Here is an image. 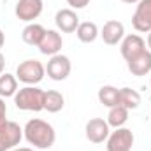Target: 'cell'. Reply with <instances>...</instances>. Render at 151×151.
I'll list each match as a JSON object with an SVG mask.
<instances>
[{
  "label": "cell",
  "instance_id": "obj_25",
  "mask_svg": "<svg viewBox=\"0 0 151 151\" xmlns=\"http://www.w3.org/2000/svg\"><path fill=\"white\" fill-rule=\"evenodd\" d=\"M4 42H5V35H4V32L0 30V49L4 47Z\"/></svg>",
  "mask_w": 151,
  "mask_h": 151
},
{
  "label": "cell",
  "instance_id": "obj_22",
  "mask_svg": "<svg viewBox=\"0 0 151 151\" xmlns=\"http://www.w3.org/2000/svg\"><path fill=\"white\" fill-rule=\"evenodd\" d=\"M7 123V106H5V100L0 97V128Z\"/></svg>",
  "mask_w": 151,
  "mask_h": 151
},
{
  "label": "cell",
  "instance_id": "obj_3",
  "mask_svg": "<svg viewBox=\"0 0 151 151\" xmlns=\"http://www.w3.org/2000/svg\"><path fill=\"white\" fill-rule=\"evenodd\" d=\"M46 74V67L39 60H25L16 67V79L25 83L27 86L39 84Z\"/></svg>",
  "mask_w": 151,
  "mask_h": 151
},
{
  "label": "cell",
  "instance_id": "obj_10",
  "mask_svg": "<svg viewBox=\"0 0 151 151\" xmlns=\"http://www.w3.org/2000/svg\"><path fill=\"white\" fill-rule=\"evenodd\" d=\"M144 49H148L146 47V40L141 35H137V34L125 35L123 40L119 42V51H121V56L125 58V62L130 60V58H134V56H137Z\"/></svg>",
  "mask_w": 151,
  "mask_h": 151
},
{
  "label": "cell",
  "instance_id": "obj_21",
  "mask_svg": "<svg viewBox=\"0 0 151 151\" xmlns=\"http://www.w3.org/2000/svg\"><path fill=\"white\" fill-rule=\"evenodd\" d=\"M18 91V79L16 76L9 74H0V97L7 99V97H14Z\"/></svg>",
  "mask_w": 151,
  "mask_h": 151
},
{
  "label": "cell",
  "instance_id": "obj_17",
  "mask_svg": "<svg viewBox=\"0 0 151 151\" xmlns=\"http://www.w3.org/2000/svg\"><path fill=\"white\" fill-rule=\"evenodd\" d=\"M65 106V99L60 91L56 90H47L46 95H44V109L47 113H58L62 111Z\"/></svg>",
  "mask_w": 151,
  "mask_h": 151
},
{
  "label": "cell",
  "instance_id": "obj_4",
  "mask_svg": "<svg viewBox=\"0 0 151 151\" xmlns=\"http://www.w3.org/2000/svg\"><path fill=\"white\" fill-rule=\"evenodd\" d=\"M70 70H72V65H70L69 56L60 55V53L51 56L46 65V72L53 81H65L70 76Z\"/></svg>",
  "mask_w": 151,
  "mask_h": 151
},
{
  "label": "cell",
  "instance_id": "obj_19",
  "mask_svg": "<svg viewBox=\"0 0 151 151\" xmlns=\"http://www.w3.org/2000/svg\"><path fill=\"white\" fill-rule=\"evenodd\" d=\"M107 125L113 127V128H119L123 127L127 121H128V109L123 107V106H114L109 109V114H107Z\"/></svg>",
  "mask_w": 151,
  "mask_h": 151
},
{
  "label": "cell",
  "instance_id": "obj_1",
  "mask_svg": "<svg viewBox=\"0 0 151 151\" xmlns=\"http://www.w3.org/2000/svg\"><path fill=\"white\" fill-rule=\"evenodd\" d=\"M23 135L28 144H32L34 148H39V150H49L56 141L55 128L40 118H34L27 121L23 128Z\"/></svg>",
  "mask_w": 151,
  "mask_h": 151
},
{
  "label": "cell",
  "instance_id": "obj_5",
  "mask_svg": "<svg viewBox=\"0 0 151 151\" xmlns=\"http://www.w3.org/2000/svg\"><path fill=\"white\" fill-rule=\"evenodd\" d=\"M107 151H130L134 146V134L130 128L119 127L107 137Z\"/></svg>",
  "mask_w": 151,
  "mask_h": 151
},
{
  "label": "cell",
  "instance_id": "obj_27",
  "mask_svg": "<svg viewBox=\"0 0 151 151\" xmlns=\"http://www.w3.org/2000/svg\"><path fill=\"white\" fill-rule=\"evenodd\" d=\"M121 2H125V4H137L139 0H121Z\"/></svg>",
  "mask_w": 151,
  "mask_h": 151
},
{
  "label": "cell",
  "instance_id": "obj_24",
  "mask_svg": "<svg viewBox=\"0 0 151 151\" xmlns=\"http://www.w3.org/2000/svg\"><path fill=\"white\" fill-rule=\"evenodd\" d=\"M4 67H5V58H4V55L0 53V74L4 72Z\"/></svg>",
  "mask_w": 151,
  "mask_h": 151
},
{
  "label": "cell",
  "instance_id": "obj_11",
  "mask_svg": "<svg viewBox=\"0 0 151 151\" xmlns=\"http://www.w3.org/2000/svg\"><path fill=\"white\" fill-rule=\"evenodd\" d=\"M100 37L107 46H116L119 44L125 37V27L121 21L118 19H109L107 23H104L102 30H100Z\"/></svg>",
  "mask_w": 151,
  "mask_h": 151
},
{
  "label": "cell",
  "instance_id": "obj_9",
  "mask_svg": "<svg viewBox=\"0 0 151 151\" xmlns=\"http://www.w3.org/2000/svg\"><path fill=\"white\" fill-rule=\"evenodd\" d=\"M42 0H18L16 2V9H14V14L18 19L21 21H27V23H32L34 19H37L42 12Z\"/></svg>",
  "mask_w": 151,
  "mask_h": 151
},
{
  "label": "cell",
  "instance_id": "obj_16",
  "mask_svg": "<svg viewBox=\"0 0 151 151\" xmlns=\"http://www.w3.org/2000/svg\"><path fill=\"white\" fill-rule=\"evenodd\" d=\"M76 35H77V39L81 42L91 44V42L97 40V37L100 35V32H99V27L93 21H83V23H79V27L76 30Z\"/></svg>",
  "mask_w": 151,
  "mask_h": 151
},
{
  "label": "cell",
  "instance_id": "obj_29",
  "mask_svg": "<svg viewBox=\"0 0 151 151\" xmlns=\"http://www.w3.org/2000/svg\"><path fill=\"white\" fill-rule=\"evenodd\" d=\"M150 84H151V79H150Z\"/></svg>",
  "mask_w": 151,
  "mask_h": 151
},
{
  "label": "cell",
  "instance_id": "obj_6",
  "mask_svg": "<svg viewBox=\"0 0 151 151\" xmlns=\"http://www.w3.org/2000/svg\"><path fill=\"white\" fill-rule=\"evenodd\" d=\"M21 139H23V128L14 121H7L0 128V151L14 150Z\"/></svg>",
  "mask_w": 151,
  "mask_h": 151
},
{
  "label": "cell",
  "instance_id": "obj_7",
  "mask_svg": "<svg viewBox=\"0 0 151 151\" xmlns=\"http://www.w3.org/2000/svg\"><path fill=\"white\" fill-rule=\"evenodd\" d=\"M132 27L141 34L151 32V0H139L132 16Z\"/></svg>",
  "mask_w": 151,
  "mask_h": 151
},
{
  "label": "cell",
  "instance_id": "obj_8",
  "mask_svg": "<svg viewBox=\"0 0 151 151\" xmlns=\"http://www.w3.org/2000/svg\"><path fill=\"white\" fill-rule=\"evenodd\" d=\"M109 128H111V127L107 125L106 119H102V118H91V119L86 123V127H84V134H86V139H88L90 142H93V144H102L104 141H107V137H109V134H111Z\"/></svg>",
  "mask_w": 151,
  "mask_h": 151
},
{
  "label": "cell",
  "instance_id": "obj_28",
  "mask_svg": "<svg viewBox=\"0 0 151 151\" xmlns=\"http://www.w3.org/2000/svg\"><path fill=\"white\" fill-rule=\"evenodd\" d=\"M148 47H150V51H151V32L148 34Z\"/></svg>",
  "mask_w": 151,
  "mask_h": 151
},
{
  "label": "cell",
  "instance_id": "obj_12",
  "mask_svg": "<svg viewBox=\"0 0 151 151\" xmlns=\"http://www.w3.org/2000/svg\"><path fill=\"white\" fill-rule=\"evenodd\" d=\"M56 28L63 34H72L79 27V16L74 9H60L55 16Z\"/></svg>",
  "mask_w": 151,
  "mask_h": 151
},
{
  "label": "cell",
  "instance_id": "obj_23",
  "mask_svg": "<svg viewBox=\"0 0 151 151\" xmlns=\"http://www.w3.org/2000/svg\"><path fill=\"white\" fill-rule=\"evenodd\" d=\"M67 4H69L72 9H84V7L90 4V0H67Z\"/></svg>",
  "mask_w": 151,
  "mask_h": 151
},
{
  "label": "cell",
  "instance_id": "obj_14",
  "mask_svg": "<svg viewBox=\"0 0 151 151\" xmlns=\"http://www.w3.org/2000/svg\"><path fill=\"white\" fill-rule=\"evenodd\" d=\"M62 46H63V39L56 30H46V34H44V37H42V40H40V44L37 47L42 55L55 56V55L60 53Z\"/></svg>",
  "mask_w": 151,
  "mask_h": 151
},
{
  "label": "cell",
  "instance_id": "obj_13",
  "mask_svg": "<svg viewBox=\"0 0 151 151\" xmlns=\"http://www.w3.org/2000/svg\"><path fill=\"white\" fill-rule=\"evenodd\" d=\"M127 67L132 72V76H137V77L148 76L151 72V51L150 49H144L137 56L127 60Z\"/></svg>",
  "mask_w": 151,
  "mask_h": 151
},
{
  "label": "cell",
  "instance_id": "obj_18",
  "mask_svg": "<svg viewBox=\"0 0 151 151\" xmlns=\"http://www.w3.org/2000/svg\"><path fill=\"white\" fill-rule=\"evenodd\" d=\"M99 100H100V104H104L106 107H114V106H119V90L118 88H114V86H102L100 90H99Z\"/></svg>",
  "mask_w": 151,
  "mask_h": 151
},
{
  "label": "cell",
  "instance_id": "obj_26",
  "mask_svg": "<svg viewBox=\"0 0 151 151\" xmlns=\"http://www.w3.org/2000/svg\"><path fill=\"white\" fill-rule=\"evenodd\" d=\"M11 151H34L32 148H14V150H11Z\"/></svg>",
  "mask_w": 151,
  "mask_h": 151
},
{
  "label": "cell",
  "instance_id": "obj_20",
  "mask_svg": "<svg viewBox=\"0 0 151 151\" xmlns=\"http://www.w3.org/2000/svg\"><path fill=\"white\" fill-rule=\"evenodd\" d=\"M119 106L130 109H137L141 106V95L139 91L132 90V88H121L119 90Z\"/></svg>",
  "mask_w": 151,
  "mask_h": 151
},
{
  "label": "cell",
  "instance_id": "obj_2",
  "mask_svg": "<svg viewBox=\"0 0 151 151\" xmlns=\"http://www.w3.org/2000/svg\"><path fill=\"white\" fill-rule=\"evenodd\" d=\"M44 95L46 91L37 86H25L16 91L14 104L19 111H34L39 113L44 109Z\"/></svg>",
  "mask_w": 151,
  "mask_h": 151
},
{
  "label": "cell",
  "instance_id": "obj_15",
  "mask_svg": "<svg viewBox=\"0 0 151 151\" xmlns=\"http://www.w3.org/2000/svg\"><path fill=\"white\" fill-rule=\"evenodd\" d=\"M44 34H46V28L42 25H39V23H28L23 28V32H21V39L28 46H39L42 37H44Z\"/></svg>",
  "mask_w": 151,
  "mask_h": 151
}]
</instances>
